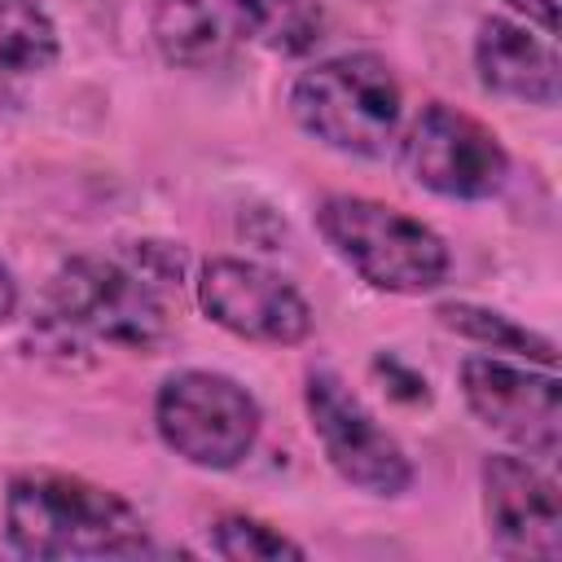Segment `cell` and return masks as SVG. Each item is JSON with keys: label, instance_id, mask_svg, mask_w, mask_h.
I'll return each instance as SVG.
<instances>
[{"label": "cell", "instance_id": "18", "mask_svg": "<svg viewBox=\"0 0 562 562\" xmlns=\"http://www.w3.org/2000/svg\"><path fill=\"white\" fill-rule=\"evenodd\" d=\"M13 312H18V281H13V272L0 263V325H4Z\"/></svg>", "mask_w": 562, "mask_h": 562}, {"label": "cell", "instance_id": "6", "mask_svg": "<svg viewBox=\"0 0 562 562\" xmlns=\"http://www.w3.org/2000/svg\"><path fill=\"white\" fill-rule=\"evenodd\" d=\"M400 162L422 189L452 202L496 198L509 180V154L501 136L448 101H430L413 114L400 136Z\"/></svg>", "mask_w": 562, "mask_h": 562}, {"label": "cell", "instance_id": "8", "mask_svg": "<svg viewBox=\"0 0 562 562\" xmlns=\"http://www.w3.org/2000/svg\"><path fill=\"white\" fill-rule=\"evenodd\" d=\"M198 307L233 338L263 347H299L316 329L312 303L255 259L215 255L198 268Z\"/></svg>", "mask_w": 562, "mask_h": 562}, {"label": "cell", "instance_id": "3", "mask_svg": "<svg viewBox=\"0 0 562 562\" xmlns=\"http://www.w3.org/2000/svg\"><path fill=\"white\" fill-rule=\"evenodd\" d=\"M316 233L325 246L373 290L430 294L452 272L448 241L417 215L360 193H329L316 206Z\"/></svg>", "mask_w": 562, "mask_h": 562}, {"label": "cell", "instance_id": "5", "mask_svg": "<svg viewBox=\"0 0 562 562\" xmlns=\"http://www.w3.org/2000/svg\"><path fill=\"white\" fill-rule=\"evenodd\" d=\"M158 439L198 470H233L250 457L263 413L259 400L211 369H180L154 395Z\"/></svg>", "mask_w": 562, "mask_h": 562}, {"label": "cell", "instance_id": "1", "mask_svg": "<svg viewBox=\"0 0 562 562\" xmlns=\"http://www.w3.org/2000/svg\"><path fill=\"white\" fill-rule=\"evenodd\" d=\"M4 536L22 558H140L154 553L140 509L79 474L22 470L4 492Z\"/></svg>", "mask_w": 562, "mask_h": 562}, {"label": "cell", "instance_id": "2", "mask_svg": "<svg viewBox=\"0 0 562 562\" xmlns=\"http://www.w3.org/2000/svg\"><path fill=\"white\" fill-rule=\"evenodd\" d=\"M167 285L140 268V259H110V255H75L66 259L48 290L40 329L53 338L57 351L75 347H123V351H158L171 338V307Z\"/></svg>", "mask_w": 562, "mask_h": 562}, {"label": "cell", "instance_id": "11", "mask_svg": "<svg viewBox=\"0 0 562 562\" xmlns=\"http://www.w3.org/2000/svg\"><path fill=\"white\" fill-rule=\"evenodd\" d=\"M474 70L479 83L496 97L527 105H558V53L549 35H531L514 18H483L474 35Z\"/></svg>", "mask_w": 562, "mask_h": 562}, {"label": "cell", "instance_id": "16", "mask_svg": "<svg viewBox=\"0 0 562 562\" xmlns=\"http://www.w3.org/2000/svg\"><path fill=\"white\" fill-rule=\"evenodd\" d=\"M206 540H211V553H220L228 562H281V558L303 562L307 558V549L294 536H285L281 527H272L255 514H241V509L211 518Z\"/></svg>", "mask_w": 562, "mask_h": 562}, {"label": "cell", "instance_id": "17", "mask_svg": "<svg viewBox=\"0 0 562 562\" xmlns=\"http://www.w3.org/2000/svg\"><path fill=\"white\" fill-rule=\"evenodd\" d=\"M514 13L540 26V35H558V0H505Z\"/></svg>", "mask_w": 562, "mask_h": 562}, {"label": "cell", "instance_id": "15", "mask_svg": "<svg viewBox=\"0 0 562 562\" xmlns=\"http://www.w3.org/2000/svg\"><path fill=\"white\" fill-rule=\"evenodd\" d=\"M57 53L61 40L40 0H0V75H40Z\"/></svg>", "mask_w": 562, "mask_h": 562}, {"label": "cell", "instance_id": "14", "mask_svg": "<svg viewBox=\"0 0 562 562\" xmlns=\"http://www.w3.org/2000/svg\"><path fill=\"white\" fill-rule=\"evenodd\" d=\"M149 26L171 66H206L224 48V26L206 0H158Z\"/></svg>", "mask_w": 562, "mask_h": 562}, {"label": "cell", "instance_id": "9", "mask_svg": "<svg viewBox=\"0 0 562 562\" xmlns=\"http://www.w3.org/2000/svg\"><path fill=\"white\" fill-rule=\"evenodd\" d=\"M461 395L465 408L496 430L501 439L518 443L522 457L553 461L562 443V395L553 369L509 364L501 356H465L461 360Z\"/></svg>", "mask_w": 562, "mask_h": 562}, {"label": "cell", "instance_id": "13", "mask_svg": "<svg viewBox=\"0 0 562 562\" xmlns=\"http://www.w3.org/2000/svg\"><path fill=\"white\" fill-rule=\"evenodd\" d=\"M435 321H439L443 329H452L457 338L479 342V347H487V351H514V356L536 360L540 369H553V364H558L553 338H544V334L518 325L514 316H505V312H496V307L452 299V303H439V307H435Z\"/></svg>", "mask_w": 562, "mask_h": 562}, {"label": "cell", "instance_id": "4", "mask_svg": "<svg viewBox=\"0 0 562 562\" xmlns=\"http://www.w3.org/2000/svg\"><path fill=\"white\" fill-rule=\"evenodd\" d=\"M294 123L325 149L382 158L404 119V92L386 57L338 53L307 66L290 88Z\"/></svg>", "mask_w": 562, "mask_h": 562}, {"label": "cell", "instance_id": "12", "mask_svg": "<svg viewBox=\"0 0 562 562\" xmlns=\"http://www.w3.org/2000/svg\"><path fill=\"white\" fill-rule=\"evenodd\" d=\"M233 26L277 53V57H303L325 40V9L316 0H224Z\"/></svg>", "mask_w": 562, "mask_h": 562}, {"label": "cell", "instance_id": "7", "mask_svg": "<svg viewBox=\"0 0 562 562\" xmlns=\"http://www.w3.org/2000/svg\"><path fill=\"white\" fill-rule=\"evenodd\" d=\"M312 435L334 474L369 496H404L413 487V461L400 439L364 408V400L329 369H312L303 386Z\"/></svg>", "mask_w": 562, "mask_h": 562}, {"label": "cell", "instance_id": "10", "mask_svg": "<svg viewBox=\"0 0 562 562\" xmlns=\"http://www.w3.org/2000/svg\"><path fill=\"white\" fill-rule=\"evenodd\" d=\"M483 479V522L501 558H562V501L558 483L514 452H492L479 470Z\"/></svg>", "mask_w": 562, "mask_h": 562}]
</instances>
